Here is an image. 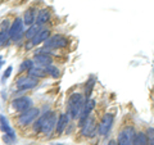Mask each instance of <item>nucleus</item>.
I'll list each match as a JSON object with an SVG mask.
<instances>
[{"label": "nucleus", "instance_id": "obj_27", "mask_svg": "<svg viewBox=\"0 0 154 145\" xmlns=\"http://www.w3.org/2000/svg\"><path fill=\"white\" fill-rule=\"evenodd\" d=\"M108 145H118V143L116 141V140H110V141L108 143Z\"/></svg>", "mask_w": 154, "mask_h": 145}, {"label": "nucleus", "instance_id": "obj_13", "mask_svg": "<svg viewBox=\"0 0 154 145\" xmlns=\"http://www.w3.org/2000/svg\"><path fill=\"white\" fill-rule=\"evenodd\" d=\"M68 117H69V116H68V114H66V113H62L59 117H58L57 126H55V131H57L58 135L63 134L64 128L67 127V123H68Z\"/></svg>", "mask_w": 154, "mask_h": 145}, {"label": "nucleus", "instance_id": "obj_5", "mask_svg": "<svg viewBox=\"0 0 154 145\" xmlns=\"http://www.w3.org/2000/svg\"><path fill=\"white\" fill-rule=\"evenodd\" d=\"M68 41L63 35H54L45 41V49H62L66 48Z\"/></svg>", "mask_w": 154, "mask_h": 145}, {"label": "nucleus", "instance_id": "obj_18", "mask_svg": "<svg viewBox=\"0 0 154 145\" xmlns=\"http://www.w3.org/2000/svg\"><path fill=\"white\" fill-rule=\"evenodd\" d=\"M50 21V12L48 9H41L38 11V14L36 17V23L37 25H44V23Z\"/></svg>", "mask_w": 154, "mask_h": 145}, {"label": "nucleus", "instance_id": "obj_2", "mask_svg": "<svg viewBox=\"0 0 154 145\" xmlns=\"http://www.w3.org/2000/svg\"><path fill=\"white\" fill-rule=\"evenodd\" d=\"M135 135H136V130L134 128V126L123 127L118 134V145H134Z\"/></svg>", "mask_w": 154, "mask_h": 145}, {"label": "nucleus", "instance_id": "obj_16", "mask_svg": "<svg viewBox=\"0 0 154 145\" xmlns=\"http://www.w3.org/2000/svg\"><path fill=\"white\" fill-rule=\"evenodd\" d=\"M35 21H36V11H35V8L27 9L25 16H23V23H25L26 26H32Z\"/></svg>", "mask_w": 154, "mask_h": 145}, {"label": "nucleus", "instance_id": "obj_14", "mask_svg": "<svg viewBox=\"0 0 154 145\" xmlns=\"http://www.w3.org/2000/svg\"><path fill=\"white\" fill-rule=\"evenodd\" d=\"M9 30H11V27H9V22L8 21H4L3 22V30L0 31V48L5 45V42L11 39V33H9Z\"/></svg>", "mask_w": 154, "mask_h": 145}, {"label": "nucleus", "instance_id": "obj_11", "mask_svg": "<svg viewBox=\"0 0 154 145\" xmlns=\"http://www.w3.org/2000/svg\"><path fill=\"white\" fill-rule=\"evenodd\" d=\"M94 107H95V101L94 100H90V99H88L85 101V104H84V108H82V110H81V114H80V126H82L84 125V122L86 119H88L89 117H90V112L94 109Z\"/></svg>", "mask_w": 154, "mask_h": 145}, {"label": "nucleus", "instance_id": "obj_9", "mask_svg": "<svg viewBox=\"0 0 154 145\" xmlns=\"http://www.w3.org/2000/svg\"><path fill=\"white\" fill-rule=\"evenodd\" d=\"M23 21L22 19L17 18L16 21L13 22V25L11 26V30H9V33H11V40L13 41H18L19 37L23 35Z\"/></svg>", "mask_w": 154, "mask_h": 145}, {"label": "nucleus", "instance_id": "obj_19", "mask_svg": "<svg viewBox=\"0 0 154 145\" xmlns=\"http://www.w3.org/2000/svg\"><path fill=\"white\" fill-rule=\"evenodd\" d=\"M134 145H149V140H148V135L146 132H136L134 139Z\"/></svg>", "mask_w": 154, "mask_h": 145}, {"label": "nucleus", "instance_id": "obj_17", "mask_svg": "<svg viewBox=\"0 0 154 145\" xmlns=\"http://www.w3.org/2000/svg\"><path fill=\"white\" fill-rule=\"evenodd\" d=\"M33 62H36V63L38 64H42V66H49L51 64V57L50 55H48L46 53H37V54H35V58H33Z\"/></svg>", "mask_w": 154, "mask_h": 145}, {"label": "nucleus", "instance_id": "obj_21", "mask_svg": "<svg viewBox=\"0 0 154 145\" xmlns=\"http://www.w3.org/2000/svg\"><path fill=\"white\" fill-rule=\"evenodd\" d=\"M40 30H41L40 25H37V23H36V25L30 26V28H28L27 32H26V37H27V39H31V40H32V39L37 35V32L40 31Z\"/></svg>", "mask_w": 154, "mask_h": 145}, {"label": "nucleus", "instance_id": "obj_7", "mask_svg": "<svg viewBox=\"0 0 154 145\" xmlns=\"http://www.w3.org/2000/svg\"><path fill=\"white\" fill-rule=\"evenodd\" d=\"M113 121H114V117H113V114H110V113H105L103 116V118L102 121H100V123H99V127H98V131L100 135H108V132L110 131V128H112L113 126Z\"/></svg>", "mask_w": 154, "mask_h": 145}, {"label": "nucleus", "instance_id": "obj_22", "mask_svg": "<svg viewBox=\"0 0 154 145\" xmlns=\"http://www.w3.org/2000/svg\"><path fill=\"white\" fill-rule=\"evenodd\" d=\"M44 69L48 72V75H50L53 77V79H58V77H59V69H58L57 67H54V66H51V64L45 66Z\"/></svg>", "mask_w": 154, "mask_h": 145}, {"label": "nucleus", "instance_id": "obj_4", "mask_svg": "<svg viewBox=\"0 0 154 145\" xmlns=\"http://www.w3.org/2000/svg\"><path fill=\"white\" fill-rule=\"evenodd\" d=\"M38 113H40L38 108H30L28 110H26V112H22L19 114L18 123L21 125V126H28V125H31L33 121L38 117Z\"/></svg>", "mask_w": 154, "mask_h": 145}, {"label": "nucleus", "instance_id": "obj_12", "mask_svg": "<svg viewBox=\"0 0 154 145\" xmlns=\"http://www.w3.org/2000/svg\"><path fill=\"white\" fill-rule=\"evenodd\" d=\"M49 37H50V30L42 28V30L38 31L37 35L32 39V45H38V44H41V42H45Z\"/></svg>", "mask_w": 154, "mask_h": 145}, {"label": "nucleus", "instance_id": "obj_1", "mask_svg": "<svg viewBox=\"0 0 154 145\" xmlns=\"http://www.w3.org/2000/svg\"><path fill=\"white\" fill-rule=\"evenodd\" d=\"M84 104H85L84 96L80 93L72 94L68 98V101H67V112H68L69 117L71 118L80 117L81 110H82V108H84Z\"/></svg>", "mask_w": 154, "mask_h": 145}, {"label": "nucleus", "instance_id": "obj_24", "mask_svg": "<svg viewBox=\"0 0 154 145\" xmlns=\"http://www.w3.org/2000/svg\"><path fill=\"white\" fill-rule=\"evenodd\" d=\"M33 67V62L32 60H23V63L21 64V67H19V71L23 72V71H30L31 68Z\"/></svg>", "mask_w": 154, "mask_h": 145}, {"label": "nucleus", "instance_id": "obj_23", "mask_svg": "<svg viewBox=\"0 0 154 145\" xmlns=\"http://www.w3.org/2000/svg\"><path fill=\"white\" fill-rule=\"evenodd\" d=\"M94 85H95L94 80H89L88 82H86V86H85V95H86V100L90 99V95H91V91H93Z\"/></svg>", "mask_w": 154, "mask_h": 145}, {"label": "nucleus", "instance_id": "obj_26", "mask_svg": "<svg viewBox=\"0 0 154 145\" xmlns=\"http://www.w3.org/2000/svg\"><path fill=\"white\" fill-rule=\"evenodd\" d=\"M12 71H13V67H12V66H9L8 68H7V71L4 72V75H3V81H5V80L8 79V77L12 75Z\"/></svg>", "mask_w": 154, "mask_h": 145}, {"label": "nucleus", "instance_id": "obj_20", "mask_svg": "<svg viewBox=\"0 0 154 145\" xmlns=\"http://www.w3.org/2000/svg\"><path fill=\"white\" fill-rule=\"evenodd\" d=\"M28 75L32 77H36V79H44L48 75V72L44 68H35V67H32V68L28 71Z\"/></svg>", "mask_w": 154, "mask_h": 145}, {"label": "nucleus", "instance_id": "obj_8", "mask_svg": "<svg viewBox=\"0 0 154 145\" xmlns=\"http://www.w3.org/2000/svg\"><path fill=\"white\" fill-rule=\"evenodd\" d=\"M37 85V79L36 77H32V76H25V77H21V79L17 80V89L18 90H30L33 89L35 86Z\"/></svg>", "mask_w": 154, "mask_h": 145}, {"label": "nucleus", "instance_id": "obj_3", "mask_svg": "<svg viewBox=\"0 0 154 145\" xmlns=\"http://www.w3.org/2000/svg\"><path fill=\"white\" fill-rule=\"evenodd\" d=\"M57 116L53 113V112H49V113H45L42 116V126H41V134L44 135H49L54 127L57 126Z\"/></svg>", "mask_w": 154, "mask_h": 145}, {"label": "nucleus", "instance_id": "obj_6", "mask_svg": "<svg viewBox=\"0 0 154 145\" xmlns=\"http://www.w3.org/2000/svg\"><path fill=\"white\" fill-rule=\"evenodd\" d=\"M12 107L17 110V112H26L30 108H32V100L28 96H21L12 101Z\"/></svg>", "mask_w": 154, "mask_h": 145}, {"label": "nucleus", "instance_id": "obj_15", "mask_svg": "<svg viewBox=\"0 0 154 145\" xmlns=\"http://www.w3.org/2000/svg\"><path fill=\"white\" fill-rule=\"evenodd\" d=\"M0 128H2V131L5 134V135H9V136H12V137H16L14 130H13L11 126H9L8 119L4 117L3 114H0Z\"/></svg>", "mask_w": 154, "mask_h": 145}, {"label": "nucleus", "instance_id": "obj_25", "mask_svg": "<svg viewBox=\"0 0 154 145\" xmlns=\"http://www.w3.org/2000/svg\"><path fill=\"white\" fill-rule=\"evenodd\" d=\"M146 135H148L149 145H154V127H148Z\"/></svg>", "mask_w": 154, "mask_h": 145}, {"label": "nucleus", "instance_id": "obj_29", "mask_svg": "<svg viewBox=\"0 0 154 145\" xmlns=\"http://www.w3.org/2000/svg\"><path fill=\"white\" fill-rule=\"evenodd\" d=\"M54 145H63V144H54Z\"/></svg>", "mask_w": 154, "mask_h": 145}, {"label": "nucleus", "instance_id": "obj_10", "mask_svg": "<svg viewBox=\"0 0 154 145\" xmlns=\"http://www.w3.org/2000/svg\"><path fill=\"white\" fill-rule=\"evenodd\" d=\"M96 131V121L93 117H89L81 126V135L82 136H93Z\"/></svg>", "mask_w": 154, "mask_h": 145}, {"label": "nucleus", "instance_id": "obj_28", "mask_svg": "<svg viewBox=\"0 0 154 145\" xmlns=\"http://www.w3.org/2000/svg\"><path fill=\"white\" fill-rule=\"evenodd\" d=\"M3 64H4V60H3V57L0 55V68H2V67H3Z\"/></svg>", "mask_w": 154, "mask_h": 145}]
</instances>
